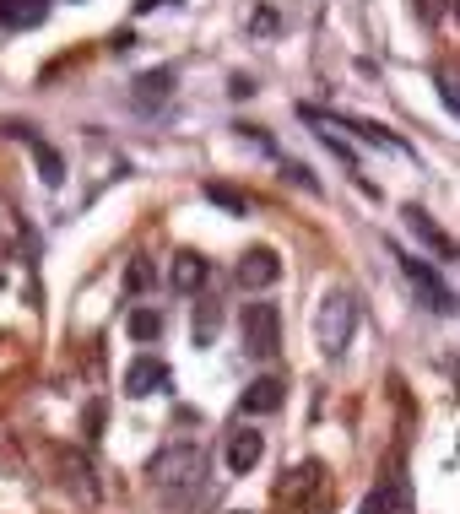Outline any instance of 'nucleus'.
<instances>
[{
	"instance_id": "6",
	"label": "nucleus",
	"mask_w": 460,
	"mask_h": 514,
	"mask_svg": "<svg viewBox=\"0 0 460 514\" xmlns=\"http://www.w3.org/2000/svg\"><path fill=\"white\" fill-rule=\"evenodd\" d=\"M244 347L249 358H276V347H282V320H276V303H249L244 309Z\"/></svg>"
},
{
	"instance_id": "1",
	"label": "nucleus",
	"mask_w": 460,
	"mask_h": 514,
	"mask_svg": "<svg viewBox=\"0 0 460 514\" xmlns=\"http://www.w3.org/2000/svg\"><path fill=\"white\" fill-rule=\"evenodd\" d=\"M206 471H212V460H206L201 444H168V450H157V460H152V482L174 498L195 493V487L206 482Z\"/></svg>"
},
{
	"instance_id": "18",
	"label": "nucleus",
	"mask_w": 460,
	"mask_h": 514,
	"mask_svg": "<svg viewBox=\"0 0 460 514\" xmlns=\"http://www.w3.org/2000/svg\"><path fill=\"white\" fill-rule=\"evenodd\" d=\"M130 336H136V341H157V336H163V314H157V309H136V314H130Z\"/></svg>"
},
{
	"instance_id": "19",
	"label": "nucleus",
	"mask_w": 460,
	"mask_h": 514,
	"mask_svg": "<svg viewBox=\"0 0 460 514\" xmlns=\"http://www.w3.org/2000/svg\"><path fill=\"white\" fill-rule=\"evenodd\" d=\"M206 201H217V206H228V212H233V217H244V212H249V201H244V195H239V190H233V184H206Z\"/></svg>"
},
{
	"instance_id": "14",
	"label": "nucleus",
	"mask_w": 460,
	"mask_h": 514,
	"mask_svg": "<svg viewBox=\"0 0 460 514\" xmlns=\"http://www.w3.org/2000/svg\"><path fill=\"white\" fill-rule=\"evenodd\" d=\"M49 17V0H0V28H38Z\"/></svg>"
},
{
	"instance_id": "17",
	"label": "nucleus",
	"mask_w": 460,
	"mask_h": 514,
	"mask_svg": "<svg viewBox=\"0 0 460 514\" xmlns=\"http://www.w3.org/2000/svg\"><path fill=\"white\" fill-rule=\"evenodd\" d=\"M157 287V266L152 260H130L125 266V293H152Z\"/></svg>"
},
{
	"instance_id": "4",
	"label": "nucleus",
	"mask_w": 460,
	"mask_h": 514,
	"mask_svg": "<svg viewBox=\"0 0 460 514\" xmlns=\"http://www.w3.org/2000/svg\"><path fill=\"white\" fill-rule=\"evenodd\" d=\"M49 471H55V482H60L71 498L98 504V466H92V460L76 450V444H49Z\"/></svg>"
},
{
	"instance_id": "15",
	"label": "nucleus",
	"mask_w": 460,
	"mask_h": 514,
	"mask_svg": "<svg viewBox=\"0 0 460 514\" xmlns=\"http://www.w3.org/2000/svg\"><path fill=\"white\" fill-rule=\"evenodd\" d=\"M239 406H244V412H260V417L276 412V406H282V379H255V385L244 390Z\"/></svg>"
},
{
	"instance_id": "20",
	"label": "nucleus",
	"mask_w": 460,
	"mask_h": 514,
	"mask_svg": "<svg viewBox=\"0 0 460 514\" xmlns=\"http://www.w3.org/2000/svg\"><path fill=\"white\" fill-rule=\"evenodd\" d=\"M412 6H417V17H423L428 28H433V22H444V17H450V0H412Z\"/></svg>"
},
{
	"instance_id": "9",
	"label": "nucleus",
	"mask_w": 460,
	"mask_h": 514,
	"mask_svg": "<svg viewBox=\"0 0 460 514\" xmlns=\"http://www.w3.org/2000/svg\"><path fill=\"white\" fill-rule=\"evenodd\" d=\"M163 385H168V363L163 358H136L125 368V395H136V401L152 395V390H163Z\"/></svg>"
},
{
	"instance_id": "13",
	"label": "nucleus",
	"mask_w": 460,
	"mask_h": 514,
	"mask_svg": "<svg viewBox=\"0 0 460 514\" xmlns=\"http://www.w3.org/2000/svg\"><path fill=\"white\" fill-rule=\"evenodd\" d=\"M168 282H174V293H201V282H206V260L195 255V249H179L174 266H168Z\"/></svg>"
},
{
	"instance_id": "16",
	"label": "nucleus",
	"mask_w": 460,
	"mask_h": 514,
	"mask_svg": "<svg viewBox=\"0 0 460 514\" xmlns=\"http://www.w3.org/2000/svg\"><path fill=\"white\" fill-rule=\"evenodd\" d=\"M168 92H174V71L163 65V71H147V76L136 82V103H141V109H157Z\"/></svg>"
},
{
	"instance_id": "12",
	"label": "nucleus",
	"mask_w": 460,
	"mask_h": 514,
	"mask_svg": "<svg viewBox=\"0 0 460 514\" xmlns=\"http://www.w3.org/2000/svg\"><path fill=\"white\" fill-rule=\"evenodd\" d=\"M406 222H412V233H417V239H423V244H428L439 260H455V244H450V233H444L439 222H433V217L423 212V206H406Z\"/></svg>"
},
{
	"instance_id": "11",
	"label": "nucleus",
	"mask_w": 460,
	"mask_h": 514,
	"mask_svg": "<svg viewBox=\"0 0 460 514\" xmlns=\"http://www.w3.org/2000/svg\"><path fill=\"white\" fill-rule=\"evenodd\" d=\"M363 514H417L412 509V487H406V477H390L385 487H374V498H368Z\"/></svg>"
},
{
	"instance_id": "10",
	"label": "nucleus",
	"mask_w": 460,
	"mask_h": 514,
	"mask_svg": "<svg viewBox=\"0 0 460 514\" xmlns=\"http://www.w3.org/2000/svg\"><path fill=\"white\" fill-rule=\"evenodd\" d=\"M11 136H28V147H33V163H38V174H44V184L49 190H60L65 184V157L49 147V141H38L33 130H22V125H11Z\"/></svg>"
},
{
	"instance_id": "8",
	"label": "nucleus",
	"mask_w": 460,
	"mask_h": 514,
	"mask_svg": "<svg viewBox=\"0 0 460 514\" xmlns=\"http://www.w3.org/2000/svg\"><path fill=\"white\" fill-rule=\"evenodd\" d=\"M260 455H266V433L260 428H233L228 433V471L233 477H249V471L260 466Z\"/></svg>"
},
{
	"instance_id": "21",
	"label": "nucleus",
	"mask_w": 460,
	"mask_h": 514,
	"mask_svg": "<svg viewBox=\"0 0 460 514\" xmlns=\"http://www.w3.org/2000/svg\"><path fill=\"white\" fill-rule=\"evenodd\" d=\"M212 331H217V309H212V303H206V309L195 314V341H201V347H206V341H212Z\"/></svg>"
},
{
	"instance_id": "3",
	"label": "nucleus",
	"mask_w": 460,
	"mask_h": 514,
	"mask_svg": "<svg viewBox=\"0 0 460 514\" xmlns=\"http://www.w3.org/2000/svg\"><path fill=\"white\" fill-rule=\"evenodd\" d=\"M325 493H331L325 466H320V460H304V466H293L282 477V487H276V504H282V509L298 504V514H320L325 509Z\"/></svg>"
},
{
	"instance_id": "2",
	"label": "nucleus",
	"mask_w": 460,
	"mask_h": 514,
	"mask_svg": "<svg viewBox=\"0 0 460 514\" xmlns=\"http://www.w3.org/2000/svg\"><path fill=\"white\" fill-rule=\"evenodd\" d=\"M352 331H358V298H352L347 287H331L320 303V314H314V341H320L325 358H341V352L352 347Z\"/></svg>"
},
{
	"instance_id": "7",
	"label": "nucleus",
	"mask_w": 460,
	"mask_h": 514,
	"mask_svg": "<svg viewBox=\"0 0 460 514\" xmlns=\"http://www.w3.org/2000/svg\"><path fill=\"white\" fill-rule=\"evenodd\" d=\"M233 276H239L244 293H266L276 276H282V260H276V249H266V244H260V249H244V255H239V271H233Z\"/></svg>"
},
{
	"instance_id": "5",
	"label": "nucleus",
	"mask_w": 460,
	"mask_h": 514,
	"mask_svg": "<svg viewBox=\"0 0 460 514\" xmlns=\"http://www.w3.org/2000/svg\"><path fill=\"white\" fill-rule=\"evenodd\" d=\"M390 255H396V266H401L406 282H412V293H417V303H423V309H433V314H450V309H455L450 287L439 282V271H433L428 260L406 255V249H390Z\"/></svg>"
},
{
	"instance_id": "22",
	"label": "nucleus",
	"mask_w": 460,
	"mask_h": 514,
	"mask_svg": "<svg viewBox=\"0 0 460 514\" xmlns=\"http://www.w3.org/2000/svg\"><path fill=\"white\" fill-rule=\"evenodd\" d=\"M98 428H103V401H92L87 406V439H98Z\"/></svg>"
}]
</instances>
